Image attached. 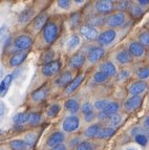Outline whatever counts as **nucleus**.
Masks as SVG:
<instances>
[{
    "label": "nucleus",
    "mask_w": 149,
    "mask_h": 150,
    "mask_svg": "<svg viewBox=\"0 0 149 150\" xmlns=\"http://www.w3.org/2000/svg\"><path fill=\"white\" fill-rule=\"evenodd\" d=\"M59 34V28H58L57 24L53 21H50L45 24L43 28V39L47 44H52L56 41Z\"/></svg>",
    "instance_id": "nucleus-1"
},
{
    "label": "nucleus",
    "mask_w": 149,
    "mask_h": 150,
    "mask_svg": "<svg viewBox=\"0 0 149 150\" xmlns=\"http://www.w3.org/2000/svg\"><path fill=\"white\" fill-rule=\"evenodd\" d=\"M125 20H126V16L124 13L118 12L108 16L105 20V23L110 28H120L125 23Z\"/></svg>",
    "instance_id": "nucleus-2"
},
{
    "label": "nucleus",
    "mask_w": 149,
    "mask_h": 150,
    "mask_svg": "<svg viewBox=\"0 0 149 150\" xmlns=\"http://www.w3.org/2000/svg\"><path fill=\"white\" fill-rule=\"evenodd\" d=\"M80 126V120L77 115H68L64 119L62 123V129L65 132H74L79 128Z\"/></svg>",
    "instance_id": "nucleus-3"
},
{
    "label": "nucleus",
    "mask_w": 149,
    "mask_h": 150,
    "mask_svg": "<svg viewBox=\"0 0 149 150\" xmlns=\"http://www.w3.org/2000/svg\"><path fill=\"white\" fill-rule=\"evenodd\" d=\"M116 37H117V32H116V30H107L100 34L97 40L100 45H102V46H107V45L111 44V43L114 42Z\"/></svg>",
    "instance_id": "nucleus-4"
},
{
    "label": "nucleus",
    "mask_w": 149,
    "mask_h": 150,
    "mask_svg": "<svg viewBox=\"0 0 149 150\" xmlns=\"http://www.w3.org/2000/svg\"><path fill=\"white\" fill-rule=\"evenodd\" d=\"M61 66H62V63L59 60L53 61V62H50L47 63V64L43 65L42 66L43 76H45V77H52V76L56 75L61 69Z\"/></svg>",
    "instance_id": "nucleus-5"
},
{
    "label": "nucleus",
    "mask_w": 149,
    "mask_h": 150,
    "mask_svg": "<svg viewBox=\"0 0 149 150\" xmlns=\"http://www.w3.org/2000/svg\"><path fill=\"white\" fill-rule=\"evenodd\" d=\"M143 98L141 96H131L124 103V109L127 112H133L141 106Z\"/></svg>",
    "instance_id": "nucleus-6"
},
{
    "label": "nucleus",
    "mask_w": 149,
    "mask_h": 150,
    "mask_svg": "<svg viewBox=\"0 0 149 150\" xmlns=\"http://www.w3.org/2000/svg\"><path fill=\"white\" fill-rule=\"evenodd\" d=\"M80 34L83 36V38H85L86 40H94V39H98L99 37V33H98L97 28L92 26L90 24L86 23V24H83L81 28H80Z\"/></svg>",
    "instance_id": "nucleus-7"
},
{
    "label": "nucleus",
    "mask_w": 149,
    "mask_h": 150,
    "mask_svg": "<svg viewBox=\"0 0 149 150\" xmlns=\"http://www.w3.org/2000/svg\"><path fill=\"white\" fill-rule=\"evenodd\" d=\"M33 39L28 35H20L14 41L15 47L19 50H26L32 46Z\"/></svg>",
    "instance_id": "nucleus-8"
},
{
    "label": "nucleus",
    "mask_w": 149,
    "mask_h": 150,
    "mask_svg": "<svg viewBox=\"0 0 149 150\" xmlns=\"http://www.w3.org/2000/svg\"><path fill=\"white\" fill-rule=\"evenodd\" d=\"M148 89V84L145 81H138L131 83L128 87V93L131 96H141Z\"/></svg>",
    "instance_id": "nucleus-9"
},
{
    "label": "nucleus",
    "mask_w": 149,
    "mask_h": 150,
    "mask_svg": "<svg viewBox=\"0 0 149 150\" xmlns=\"http://www.w3.org/2000/svg\"><path fill=\"white\" fill-rule=\"evenodd\" d=\"M114 2L110 0H100L96 2V10L98 13L105 15V14H109L114 10Z\"/></svg>",
    "instance_id": "nucleus-10"
},
{
    "label": "nucleus",
    "mask_w": 149,
    "mask_h": 150,
    "mask_svg": "<svg viewBox=\"0 0 149 150\" xmlns=\"http://www.w3.org/2000/svg\"><path fill=\"white\" fill-rule=\"evenodd\" d=\"M105 54V50L101 46H94L88 50V54H87V58H88V61L92 63L98 62L100 59H102L103 56Z\"/></svg>",
    "instance_id": "nucleus-11"
},
{
    "label": "nucleus",
    "mask_w": 149,
    "mask_h": 150,
    "mask_svg": "<svg viewBox=\"0 0 149 150\" xmlns=\"http://www.w3.org/2000/svg\"><path fill=\"white\" fill-rule=\"evenodd\" d=\"M128 53L131 55V57H143L145 55V47L138 41H132L128 45Z\"/></svg>",
    "instance_id": "nucleus-12"
},
{
    "label": "nucleus",
    "mask_w": 149,
    "mask_h": 150,
    "mask_svg": "<svg viewBox=\"0 0 149 150\" xmlns=\"http://www.w3.org/2000/svg\"><path fill=\"white\" fill-rule=\"evenodd\" d=\"M64 140H65L64 133L61 132V131H55V132L52 133V134L48 137V139H47V141H46V144H47V146H50V147H55V146L62 144Z\"/></svg>",
    "instance_id": "nucleus-13"
},
{
    "label": "nucleus",
    "mask_w": 149,
    "mask_h": 150,
    "mask_svg": "<svg viewBox=\"0 0 149 150\" xmlns=\"http://www.w3.org/2000/svg\"><path fill=\"white\" fill-rule=\"evenodd\" d=\"M84 62H85V56L81 53H77L70 59L68 65L72 68H74V69H79V68H81L83 66Z\"/></svg>",
    "instance_id": "nucleus-14"
},
{
    "label": "nucleus",
    "mask_w": 149,
    "mask_h": 150,
    "mask_svg": "<svg viewBox=\"0 0 149 150\" xmlns=\"http://www.w3.org/2000/svg\"><path fill=\"white\" fill-rule=\"evenodd\" d=\"M72 81V75L70 71L65 70L63 73H61L57 78L55 79V84L57 86H65L66 84H70Z\"/></svg>",
    "instance_id": "nucleus-15"
},
{
    "label": "nucleus",
    "mask_w": 149,
    "mask_h": 150,
    "mask_svg": "<svg viewBox=\"0 0 149 150\" xmlns=\"http://www.w3.org/2000/svg\"><path fill=\"white\" fill-rule=\"evenodd\" d=\"M83 80H84V75L77 76V77L74 78V80L66 86V88H65V93H66V95H70V93H74V90L81 85V83L83 82Z\"/></svg>",
    "instance_id": "nucleus-16"
},
{
    "label": "nucleus",
    "mask_w": 149,
    "mask_h": 150,
    "mask_svg": "<svg viewBox=\"0 0 149 150\" xmlns=\"http://www.w3.org/2000/svg\"><path fill=\"white\" fill-rule=\"evenodd\" d=\"M100 71L104 73L105 75H107L108 77H114L117 75V67L114 66V64H112L111 62H104L100 65Z\"/></svg>",
    "instance_id": "nucleus-17"
},
{
    "label": "nucleus",
    "mask_w": 149,
    "mask_h": 150,
    "mask_svg": "<svg viewBox=\"0 0 149 150\" xmlns=\"http://www.w3.org/2000/svg\"><path fill=\"white\" fill-rule=\"evenodd\" d=\"M119 110H120V104L119 103L116 102V101H111V102H109L108 104H107V106L102 110V111H101V112L108 118V117H110V115L118 113Z\"/></svg>",
    "instance_id": "nucleus-18"
},
{
    "label": "nucleus",
    "mask_w": 149,
    "mask_h": 150,
    "mask_svg": "<svg viewBox=\"0 0 149 150\" xmlns=\"http://www.w3.org/2000/svg\"><path fill=\"white\" fill-rule=\"evenodd\" d=\"M26 56L28 54L24 53V52H20V53H16L15 55H13L10 59V65L13 67H16V66H19L20 64H22L23 61L26 59Z\"/></svg>",
    "instance_id": "nucleus-19"
},
{
    "label": "nucleus",
    "mask_w": 149,
    "mask_h": 150,
    "mask_svg": "<svg viewBox=\"0 0 149 150\" xmlns=\"http://www.w3.org/2000/svg\"><path fill=\"white\" fill-rule=\"evenodd\" d=\"M116 59L119 63L121 64H127V63L131 62L132 60V57L129 53H128V50H119L116 55Z\"/></svg>",
    "instance_id": "nucleus-20"
},
{
    "label": "nucleus",
    "mask_w": 149,
    "mask_h": 150,
    "mask_svg": "<svg viewBox=\"0 0 149 150\" xmlns=\"http://www.w3.org/2000/svg\"><path fill=\"white\" fill-rule=\"evenodd\" d=\"M101 128H102V126L100 125V124H92V125L88 126L84 132L85 137H87V138H89V139L97 138Z\"/></svg>",
    "instance_id": "nucleus-21"
},
{
    "label": "nucleus",
    "mask_w": 149,
    "mask_h": 150,
    "mask_svg": "<svg viewBox=\"0 0 149 150\" xmlns=\"http://www.w3.org/2000/svg\"><path fill=\"white\" fill-rule=\"evenodd\" d=\"M13 79H14L13 75H8L5 76L4 79L1 81V83H0V96H4L6 93V91L9 90L13 82Z\"/></svg>",
    "instance_id": "nucleus-22"
},
{
    "label": "nucleus",
    "mask_w": 149,
    "mask_h": 150,
    "mask_svg": "<svg viewBox=\"0 0 149 150\" xmlns=\"http://www.w3.org/2000/svg\"><path fill=\"white\" fill-rule=\"evenodd\" d=\"M47 23V16L45 14H40L37 17L34 19V22H33V25H34V28L37 30H41L42 28H44L45 24Z\"/></svg>",
    "instance_id": "nucleus-23"
},
{
    "label": "nucleus",
    "mask_w": 149,
    "mask_h": 150,
    "mask_svg": "<svg viewBox=\"0 0 149 150\" xmlns=\"http://www.w3.org/2000/svg\"><path fill=\"white\" fill-rule=\"evenodd\" d=\"M65 106V109L67 111H70V113H77L80 109V104L77 100H74V99H70V100H67L64 104Z\"/></svg>",
    "instance_id": "nucleus-24"
},
{
    "label": "nucleus",
    "mask_w": 149,
    "mask_h": 150,
    "mask_svg": "<svg viewBox=\"0 0 149 150\" xmlns=\"http://www.w3.org/2000/svg\"><path fill=\"white\" fill-rule=\"evenodd\" d=\"M114 132H116V129H114V128L109 127V126H107V127H102L101 130H100L99 134H98L97 139H100V140L109 139L114 134Z\"/></svg>",
    "instance_id": "nucleus-25"
},
{
    "label": "nucleus",
    "mask_w": 149,
    "mask_h": 150,
    "mask_svg": "<svg viewBox=\"0 0 149 150\" xmlns=\"http://www.w3.org/2000/svg\"><path fill=\"white\" fill-rule=\"evenodd\" d=\"M80 42H81V39H80L79 36L76 35V34L72 35L67 39V42H66L67 50H74V48L78 47L80 45Z\"/></svg>",
    "instance_id": "nucleus-26"
},
{
    "label": "nucleus",
    "mask_w": 149,
    "mask_h": 150,
    "mask_svg": "<svg viewBox=\"0 0 149 150\" xmlns=\"http://www.w3.org/2000/svg\"><path fill=\"white\" fill-rule=\"evenodd\" d=\"M47 96V90L45 88H39V89L35 90L34 93H32V99L35 102H41L46 98Z\"/></svg>",
    "instance_id": "nucleus-27"
},
{
    "label": "nucleus",
    "mask_w": 149,
    "mask_h": 150,
    "mask_svg": "<svg viewBox=\"0 0 149 150\" xmlns=\"http://www.w3.org/2000/svg\"><path fill=\"white\" fill-rule=\"evenodd\" d=\"M33 15H34V10L33 8H25L21 14L19 15V21L20 23H26L32 19Z\"/></svg>",
    "instance_id": "nucleus-28"
},
{
    "label": "nucleus",
    "mask_w": 149,
    "mask_h": 150,
    "mask_svg": "<svg viewBox=\"0 0 149 150\" xmlns=\"http://www.w3.org/2000/svg\"><path fill=\"white\" fill-rule=\"evenodd\" d=\"M28 118H30V113L28 112H20L17 113L16 115H14L13 118V122L17 124V125H21V124H24L28 121Z\"/></svg>",
    "instance_id": "nucleus-29"
},
{
    "label": "nucleus",
    "mask_w": 149,
    "mask_h": 150,
    "mask_svg": "<svg viewBox=\"0 0 149 150\" xmlns=\"http://www.w3.org/2000/svg\"><path fill=\"white\" fill-rule=\"evenodd\" d=\"M107 122H108L109 127H112V128L117 127V126H119L122 122V115H119V113L110 115V117L107 118Z\"/></svg>",
    "instance_id": "nucleus-30"
},
{
    "label": "nucleus",
    "mask_w": 149,
    "mask_h": 150,
    "mask_svg": "<svg viewBox=\"0 0 149 150\" xmlns=\"http://www.w3.org/2000/svg\"><path fill=\"white\" fill-rule=\"evenodd\" d=\"M129 13L131 14V16L133 18H140L141 16L144 15L145 10L138 4H132L129 8Z\"/></svg>",
    "instance_id": "nucleus-31"
},
{
    "label": "nucleus",
    "mask_w": 149,
    "mask_h": 150,
    "mask_svg": "<svg viewBox=\"0 0 149 150\" xmlns=\"http://www.w3.org/2000/svg\"><path fill=\"white\" fill-rule=\"evenodd\" d=\"M23 141H24L25 145H26V148H32V147H34L36 144L37 135H36V133H33V132L28 133V134L24 137Z\"/></svg>",
    "instance_id": "nucleus-32"
},
{
    "label": "nucleus",
    "mask_w": 149,
    "mask_h": 150,
    "mask_svg": "<svg viewBox=\"0 0 149 150\" xmlns=\"http://www.w3.org/2000/svg\"><path fill=\"white\" fill-rule=\"evenodd\" d=\"M55 57V52L53 50H47L45 53L42 54L41 56V62L43 63V65L47 64V63L53 62V59Z\"/></svg>",
    "instance_id": "nucleus-33"
},
{
    "label": "nucleus",
    "mask_w": 149,
    "mask_h": 150,
    "mask_svg": "<svg viewBox=\"0 0 149 150\" xmlns=\"http://www.w3.org/2000/svg\"><path fill=\"white\" fill-rule=\"evenodd\" d=\"M108 79H109V77L107 75H105L104 73H102V71H100V70L94 75V81L97 84H103V83L107 82Z\"/></svg>",
    "instance_id": "nucleus-34"
},
{
    "label": "nucleus",
    "mask_w": 149,
    "mask_h": 150,
    "mask_svg": "<svg viewBox=\"0 0 149 150\" xmlns=\"http://www.w3.org/2000/svg\"><path fill=\"white\" fill-rule=\"evenodd\" d=\"M137 76L140 80L143 81L149 78V66H144L137 70Z\"/></svg>",
    "instance_id": "nucleus-35"
},
{
    "label": "nucleus",
    "mask_w": 149,
    "mask_h": 150,
    "mask_svg": "<svg viewBox=\"0 0 149 150\" xmlns=\"http://www.w3.org/2000/svg\"><path fill=\"white\" fill-rule=\"evenodd\" d=\"M105 20H106V19H105L104 17L98 15V16H94V17H92V19H90V21H89V23H88V24H90L92 26H94V28H96V26H101V25L104 24Z\"/></svg>",
    "instance_id": "nucleus-36"
},
{
    "label": "nucleus",
    "mask_w": 149,
    "mask_h": 150,
    "mask_svg": "<svg viewBox=\"0 0 149 150\" xmlns=\"http://www.w3.org/2000/svg\"><path fill=\"white\" fill-rule=\"evenodd\" d=\"M11 148L14 150H24L26 149V145L23 140H14L11 142Z\"/></svg>",
    "instance_id": "nucleus-37"
},
{
    "label": "nucleus",
    "mask_w": 149,
    "mask_h": 150,
    "mask_svg": "<svg viewBox=\"0 0 149 150\" xmlns=\"http://www.w3.org/2000/svg\"><path fill=\"white\" fill-rule=\"evenodd\" d=\"M138 42L143 46H149V32H143L139 35Z\"/></svg>",
    "instance_id": "nucleus-38"
},
{
    "label": "nucleus",
    "mask_w": 149,
    "mask_h": 150,
    "mask_svg": "<svg viewBox=\"0 0 149 150\" xmlns=\"http://www.w3.org/2000/svg\"><path fill=\"white\" fill-rule=\"evenodd\" d=\"M41 121V115L40 113L38 112H32L30 113V118H28V122H30L31 125L35 126V125H38Z\"/></svg>",
    "instance_id": "nucleus-39"
},
{
    "label": "nucleus",
    "mask_w": 149,
    "mask_h": 150,
    "mask_svg": "<svg viewBox=\"0 0 149 150\" xmlns=\"http://www.w3.org/2000/svg\"><path fill=\"white\" fill-rule=\"evenodd\" d=\"M60 110H61V106L60 104H53L48 110H47V115L48 117H55L56 115L60 112Z\"/></svg>",
    "instance_id": "nucleus-40"
},
{
    "label": "nucleus",
    "mask_w": 149,
    "mask_h": 150,
    "mask_svg": "<svg viewBox=\"0 0 149 150\" xmlns=\"http://www.w3.org/2000/svg\"><path fill=\"white\" fill-rule=\"evenodd\" d=\"M80 19H81V16H80L79 13H74L72 16H70V28H76L80 22Z\"/></svg>",
    "instance_id": "nucleus-41"
},
{
    "label": "nucleus",
    "mask_w": 149,
    "mask_h": 150,
    "mask_svg": "<svg viewBox=\"0 0 149 150\" xmlns=\"http://www.w3.org/2000/svg\"><path fill=\"white\" fill-rule=\"evenodd\" d=\"M130 6H131V2L130 1H124V0H122V1H118L117 2V8H119L120 11H122V13L124 12V11H129Z\"/></svg>",
    "instance_id": "nucleus-42"
},
{
    "label": "nucleus",
    "mask_w": 149,
    "mask_h": 150,
    "mask_svg": "<svg viewBox=\"0 0 149 150\" xmlns=\"http://www.w3.org/2000/svg\"><path fill=\"white\" fill-rule=\"evenodd\" d=\"M81 110H82V112L84 115H88V113H92L94 112V105L89 102H85L81 106Z\"/></svg>",
    "instance_id": "nucleus-43"
},
{
    "label": "nucleus",
    "mask_w": 149,
    "mask_h": 150,
    "mask_svg": "<svg viewBox=\"0 0 149 150\" xmlns=\"http://www.w3.org/2000/svg\"><path fill=\"white\" fill-rule=\"evenodd\" d=\"M134 141H136L137 144H139L140 146H142V147H144V146H146L147 144H148V139L146 138V135H145L144 133L134 137Z\"/></svg>",
    "instance_id": "nucleus-44"
},
{
    "label": "nucleus",
    "mask_w": 149,
    "mask_h": 150,
    "mask_svg": "<svg viewBox=\"0 0 149 150\" xmlns=\"http://www.w3.org/2000/svg\"><path fill=\"white\" fill-rule=\"evenodd\" d=\"M76 150H94V145H92L90 142H87V141H84V142H81L79 144Z\"/></svg>",
    "instance_id": "nucleus-45"
},
{
    "label": "nucleus",
    "mask_w": 149,
    "mask_h": 150,
    "mask_svg": "<svg viewBox=\"0 0 149 150\" xmlns=\"http://www.w3.org/2000/svg\"><path fill=\"white\" fill-rule=\"evenodd\" d=\"M108 103H109L108 100H97L94 103V107L96 108V109L100 110V111H102V110L107 106Z\"/></svg>",
    "instance_id": "nucleus-46"
},
{
    "label": "nucleus",
    "mask_w": 149,
    "mask_h": 150,
    "mask_svg": "<svg viewBox=\"0 0 149 150\" xmlns=\"http://www.w3.org/2000/svg\"><path fill=\"white\" fill-rule=\"evenodd\" d=\"M129 77H130V73H129V70H127V69H123V70H121L120 73L117 74V79L120 82L127 80Z\"/></svg>",
    "instance_id": "nucleus-47"
},
{
    "label": "nucleus",
    "mask_w": 149,
    "mask_h": 150,
    "mask_svg": "<svg viewBox=\"0 0 149 150\" xmlns=\"http://www.w3.org/2000/svg\"><path fill=\"white\" fill-rule=\"evenodd\" d=\"M57 5L62 10H68L70 8V0H59L57 1Z\"/></svg>",
    "instance_id": "nucleus-48"
},
{
    "label": "nucleus",
    "mask_w": 149,
    "mask_h": 150,
    "mask_svg": "<svg viewBox=\"0 0 149 150\" xmlns=\"http://www.w3.org/2000/svg\"><path fill=\"white\" fill-rule=\"evenodd\" d=\"M144 128H142L141 126H136V127H133L130 130V133H131L132 137H137V135L144 133Z\"/></svg>",
    "instance_id": "nucleus-49"
},
{
    "label": "nucleus",
    "mask_w": 149,
    "mask_h": 150,
    "mask_svg": "<svg viewBox=\"0 0 149 150\" xmlns=\"http://www.w3.org/2000/svg\"><path fill=\"white\" fill-rule=\"evenodd\" d=\"M6 30H8V28H6L5 25H2V26L0 28V45H1V43H2L5 35H6Z\"/></svg>",
    "instance_id": "nucleus-50"
},
{
    "label": "nucleus",
    "mask_w": 149,
    "mask_h": 150,
    "mask_svg": "<svg viewBox=\"0 0 149 150\" xmlns=\"http://www.w3.org/2000/svg\"><path fill=\"white\" fill-rule=\"evenodd\" d=\"M137 4L140 5L141 8H146L149 5V0H138Z\"/></svg>",
    "instance_id": "nucleus-51"
},
{
    "label": "nucleus",
    "mask_w": 149,
    "mask_h": 150,
    "mask_svg": "<svg viewBox=\"0 0 149 150\" xmlns=\"http://www.w3.org/2000/svg\"><path fill=\"white\" fill-rule=\"evenodd\" d=\"M80 139L79 138H74V139H72V141H70V147H76L77 148L78 146H79V144H80Z\"/></svg>",
    "instance_id": "nucleus-52"
},
{
    "label": "nucleus",
    "mask_w": 149,
    "mask_h": 150,
    "mask_svg": "<svg viewBox=\"0 0 149 150\" xmlns=\"http://www.w3.org/2000/svg\"><path fill=\"white\" fill-rule=\"evenodd\" d=\"M5 113V104L0 100V118H2Z\"/></svg>",
    "instance_id": "nucleus-53"
},
{
    "label": "nucleus",
    "mask_w": 149,
    "mask_h": 150,
    "mask_svg": "<svg viewBox=\"0 0 149 150\" xmlns=\"http://www.w3.org/2000/svg\"><path fill=\"white\" fill-rule=\"evenodd\" d=\"M94 117H96V115H94V113L92 112V113H88V115H85L84 119L86 122H92V121L94 119Z\"/></svg>",
    "instance_id": "nucleus-54"
},
{
    "label": "nucleus",
    "mask_w": 149,
    "mask_h": 150,
    "mask_svg": "<svg viewBox=\"0 0 149 150\" xmlns=\"http://www.w3.org/2000/svg\"><path fill=\"white\" fill-rule=\"evenodd\" d=\"M50 150H66V146L63 145V144H60V145L55 146V147H53Z\"/></svg>",
    "instance_id": "nucleus-55"
},
{
    "label": "nucleus",
    "mask_w": 149,
    "mask_h": 150,
    "mask_svg": "<svg viewBox=\"0 0 149 150\" xmlns=\"http://www.w3.org/2000/svg\"><path fill=\"white\" fill-rule=\"evenodd\" d=\"M143 126H144L146 129H149V115H147L146 118L144 119V121H143Z\"/></svg>",
    "instance_id": "nucleus-56"
},
{
    "label": "nucleus",
    "mask_w": 149,
    "mask_h": 150,
    "mask_svg": "<svg viewBox=\"0 0 149 150\" xmlns=\"http://www.w3.org/2000/svg\"><path fill=\"white\" fill-rule=\"evenodd\" d=\"M124 150H140V149L137 147V146H134V145H129V146H126Z\"/></svg>",
    "instance_id": "nucleus-57"
},
{
    "label": "nucleus",
    "mask_w": 149,
    "mask_h": 150,
    "mask_svg": "<svg viewBox=\"0 0 149 150\" xmlns=\"http://www.w3.org/2000/svg\"><path fill=\"white\" fill-rule=\"evenodd\" d=\"M144 134L146 135V138L148 139V141H149V129H145L144 130Z\"/></svg>",
    "instance_id": "nucleus-58"
},
{
    "label": "nucleus",
    "mask_w": 149,
    "mask_h": 150,
    "mask_svg": "<svg viewBox=\"0 0 149 150\" xmlns=\"http://www.w3.org/2000/svg\"><path fill=\"white\" fill-rule=\"evenodd\" d=\"M0 134H2V130L0 129Z\"/></svg>",
    "instance_id": "nucleus-59"
},
{
    "label": "nucleus",
    "mask_w": 149,
    "mask_h": 150,
    "mask_svg": "<svg viewBox=\"0 0 149 150\" xmlns=\"http://www.w3.org/2000/svg\"><path fill=\"white\" fill-rule=\"evenodd\" d=\"M0 75H1V66H0Z\"/></svg>",
    "instance_id": "nucleus-60"
},
{
    "label": "nucleus",
    "mask_w": 149,
    "mask_h": 150,
    "mask_svg": "<svg viewBox=\"0 0 149 150\" xmlns=\"http://www.w3.org/2000/svg\"><path fill=\"white\" fill-rule=\"evenodd\" d=\"M0 150H6V149H3V148H1V149H0Z\"/></svg>",
    "instance_id": "nucleus-61"
},
{
    "label": "nucleus",
    "mask_w": 149,
    "mask_h": 150,
    "mask_svg": "<svg viewBox=\"0 0 149 150\" xmlns=\"http://www.w3.org/2000/svg\"><path fill=\"white\" fill-rule=\"evenodd\" d=\"M148 59H149V53H148Z\"/></svg>",
    "instance_id": "nucleus-62"
},
{
    "label": "nucleus",
    "mask_w": 149,
    "mask_h": 150,
    "mask_svg": "<svg viewBox=\"0 0 149 150\" xmlns=\"http://www.w3.org/2000/svg\"><path fill=\"white\" fill-rule=\"evenodd\" d=\"M148 101H149V98H148Z\"/></svg>",
    "instance_id": "nucleus-63"
}]
</instances>
